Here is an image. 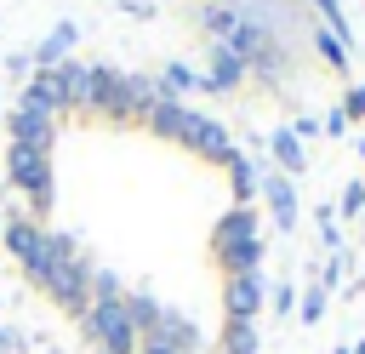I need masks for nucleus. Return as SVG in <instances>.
<instances>
[{
  "mask_svg": "<svg viewBox=\"0 0 365 354\" xmlns=\"http://www.w3.org/2000/svg\"><path fill=\"white\" fill-rule=\"evenodd\" d=\"M80 325H86V337L103 354H137V343H143V331L125 314V297H91V308L80 314Z\"/></svg>",
  "mask_w": 365,
  "mask_h": 354,
  "instance_id": "obj_1",
  "label": "nucleus"
},
{
  "mask_svg": "<svg viewBox=\"0 0 365 354\" xmlns=\"http://www.w3.org/2000/svg\"><path fill=\"white\" fill-rule=\"evenodd\" d=\"M46 291H51V297H57V308H68V314H86V308H91V268L80 263V251L51 263Z\"/></svg>",
  "mask_w": 365,
  "mask_h": 354,
  "instance_id": "obj_2",
  "label": "nucleus"
},
{
  "mask_svg": "<svg viewBox=\"0 0 365 354\" xmlns=\"http://www.w3.org/2000/svg\"><path fill=\"white\" fill-rule=\"evenodd\" d=\"M6 177H11L34 206H51V154H34V148H17V143H11Z\"/></svg>",
  "mask_w": 365,
  "mask_h": 354,
  "instance_id": "obj_3",
  "label": "nucleus"
},
{
  "mask_svg": "<svg viewBox=\"0 0 365 354\" xmlns=\"http://www.w3.org/2000/svg\"><path fill=\"white\" fill-rule=\"evenodd\" d=\"M6 131H11V143H17V148L46 154V148H51V137H57V114H51V108H34V103H23V97H17V108L6 114Z\"/></svg>",
  "mask_w": 365,
  "mask_h": 354,
  "instance_id": "obj_4",
  "label": "nucleus"
},
{
  "mask_svg": "<svg viewBox=\"0 0 365 354\" xmlns=\"http://www.w3.org/2000/svg\"><path fill=\"white\" fill-rule=\"evenodd\" d=\"M182 143H188L200 160H211V166H228V160H234V137H228V126H222V120L194 114V120H188V131H182Z\"/></svg>",
  "mask_w": 365,
  "mask_h": 354,
  "instance_id": "obj_5",
  "label": "nucleus"
},
{
  "mask_svg": "<svg viewBox=\"0 0 365 354\" xmlns=\"http://www.w3.org/2000/svg\"><path fill=\"white\" fill-rule=\"evenodd\" d=\"M222 308H228V325H251V314H262V274H228Z\"/></svg>",
  "mask_w": 365,
  "mask_h": 354,
  "instance_id": "obj_6",
  "label": "nucleus"
},
{
  "mask_svg": "<svg viewBox=\"0 0 365 354\" xmlns=\"http://www.w3.org/2000/svg\"><path fill=\"white\" fill-rule=\"evenodd\" d=\"M240 80H245V63H240L228 46L211 40V46H205V74H200V86H205V91H234Z\"/></svg>",
  "mask_w": 365,
  "mask_h": 354,
  "instance_id": "obj_7",
  "label": "nucleus"
},
{
  "mask_svg": "<svg viewBox=\"0 0 365 354\" xmlns=\"http://www.w3.org/2000/svg\"><path fill=\"white\" fill-rule=\"evenodd\" d=\"M257 240V211L251 206H234L217 228H211V251H234V246H251Z\"/></svg>",
  "mask_w": 365,
  "mask_h": 354,
  "instance_id": "obj_8",
  "label": "nucleus"
},
{
  "mask_svg": "<svg viewBox=\"0 0 365 354\" xmlns=\"http://www.w3.org/2000/svg\"><path fill=\"white\" fill-rule=\"evenodd\" d=\"M51 74V97H57V108H86V63H57V69H46Z\"/></svg>",
  "mask_w": 365,
  "mask_h": 354,
  "instance_id": "obj_9",
  "label": "nucleus"
},
{
  "mask_svg": "<svg viewBox=\"0 0 365 354\" xmlns=\"http://www.w3.org/2000/svg\"><path fill=\"white\" fill-rule=\"evenodd\" d=\"M262 194H268V206H274V228H297V188H291V177L285 171H262Z\"/></svg>",
  "mask_w": 365,
  "mask_h": 354,
  "instance_id": "obj_10",
  "label": "nucleus"
},
{
  "mask_svg": "<svg viewBox=\"0 0 365 354\" xmlns=\"http://www.w3.org/2000/svg\"><path fill=\"white\" fill-rule=\"evenodd\" d=\"M148 337H160L165 348H177V354H194L200 348V331H194V320H182L177 308H160V320H154V331Z\"/></svg>",
  "mask_w": 365,
  "mask_h": 354,
  "instance_id": "obj_11",
  "label": "nucleus"
},
{
  "mask_svg": "<svg viewBox=\"0 0 365 354\" xmlns=\"http://www.w3.org/2000/svg\"><path fill=\"white\" fill-rule=\"evenodd\" d=\"M74 40H80V29H74V23H57V29L34 46V63H40V69H57V63L74 51Z\"/></svg>",
  "mask_w": 365,
  "mask_h": 354,
  "instance_id": "obj_12",
  "label": "nucleus"
},
{
  "mask_svg": "<svg viewBox=\"0 0 365 354\" xmlns=\"http://www.w3.org/2000/svg\"><path fill=\"white\" fill-rule=\"evenodd\" d=\"M200 86V74L188 69V63H165L160 74H154V91H160V103H177L182 91H194Z\"/></svg>",
  "mask_w": 365,
  "mask_h": 354,
  "instance_id": "obj_13",
  "label": "nucleus"
},
{
  "mask_svg": "<svg viewBox=\"0 0 365 354\" xmlns=\"http://www.w3.org/2000/svg\"><path fill=\"white\" fill-rule=\"evenodd\" d=\"M188 120H194V114H188L182 103H154V108H148V131H154V137H177V143H182Z\"/></svg>",
  "mask_w": 365,
  "mask_h": 354,
  "instance_id": "obj_14",
  "label": "nucleus"
},
{
  "mask_svg": "<svg viewBox=\"0 0 365 354\" xmlns=\"http://www.w3.org/2000/svg\"><path fill=\"white\" fill-rule=\"evenodd\" d=\"M217 263H222V274H262V240L234 246V251H217Z\"/></svg>",
  "mask_w": 365,
  "mask_h": 354,
  "instance_id": "obj_15",
  "label": "nucleus"
},
{
  "mask_svg": "<svg viewBox=\"0 0 365 354\" xmlns=\"http://www.w3.org/2000/svg\"><path fill=\"white\" fill-rule=\"evenodd\" d=\"M268 148H274V160H279V171H285V177H297V171H302V143H297V131H291V126H285V131H274V137H268Z\"/></svg>",
  "mask_w": 365,
  "mask_h": 354,
  "instance_id": "obj_16",
  "label": "nucleus"
},
{
  "mask_svg": "<svg viewBox=\"0 0 365 354\" xmlns=\"http://www.w3.org/2000/svg\"><path fill=\"white\" fill-rule=\"evenodd\" d=\"M228 183H234V200L245 206V200H251V194L262 188V171H257V166H251L245 154H234V160H228Z\"/></svg>",
  "mask_w": 365,
  "mask_h": 354,
  "instance_id": "obj_17",
  "label": "nucleus"
},
{
  "mask_svg": "<svg viewBox=\"0 0 365 354\" xmlns=\"http://www.w3.org/2000/svg\"><path fill=\"white\" fill-rule=\"evenodd\" d=\"M125 314H131V325L148 337V331H154V320H160V303H154L148 291H131V297H125Z\"/></svg>",
  "mask_w": 365,
  "mask_h": 354,
  "instance_id": "obj_18",
  "label": "nucleus"
},
{
  "mask_svg": "<svg viewBox=\"0 0 365 354\" xmlns=\"http://www.w3.org/2000/svg\"><path fill=\"white\" fill-rule=\"evenodd\" d=\"M257 348H262L257 325H228L222 331V354H257Z\"/></svg>",
  "mask_w": 365,
  "mask_h": 354,
  "instance_id": "obj_19",
  "label": "nucleus"
},
{
  "mask_svg": "<svg viewBox=\"0 0 365 354\" xmlns=\"http://www.w3.org/2000/svg\"><path fill=\"white\" fill-rule=\"evenodd\" d=\"M314 46H319V57H325V63H336V69H348V46H342V40L331 34V29H319V34H314Z\"/></svg>",
  "mask_w": 365,
  "mask_h": 354,
  "instance_id": "obj_20",
  "label": "nucleus"
},
{
  "mask_svg": "<svg viewBox=\"0 0 365 354\" xmlns=\"http://www.w3.org/2000/svg\"><path fill=\"white\" fill-rule=\"evenodd\" d=\"M314 6H319V17H325V29H331V34H336V40L348 46V17H342V6H336V0H314Z\"/></svg>",
  "mask_w": 365,
  "mask_h": 354,
  "instance_id": "obj_21",
  "label": "nucleus"
},
{
  "mask_svg": "<svg viewBox=\"0 0 365 354\" xmlns=\"http://www.w3.org/2000/svg\"><path fill=\"white\" fill-rule=\"evenodd\" d=\"M319 314H325V285H308L302 291V325H314Z\"/></svg>",
  "mask_w": 365,
  "mask_h": 354,
  "instance_id": "obj_22",
  "label": "nucleus"
},
{
  "mask_svg": "<svg viewBox=\"0 0 365 354\" xmlns=\"http://www.w3.org/2000/svg\"><path fill=\"white\" fill-rule=\"evenodd\" d=\"M359 206H365V183H348L342 188V211H359Z\"/></svg>",
  "mask_w": 365,
  "mask_h": 354,
  "instance_id": "obj_23",
  "label": "nucleus"
},
{
  "mask_svg": "<svg viewBox=\"0 0 365 354\" xmlns=\"http://www.w3.org/2000/svg\"><path fill=\"white\" fill-rule=\"evenodd\" d=\"M342 114H348V120H359V114H365V86H354V91H348V103H342Z\"/></svg>",
  "mask_w": 365,
  "mask_h": 354,
  "instance_id": "obj_24",
  "label": "nucleus"
},
{
  "mask_svg": "<svg viewBox=\"0 0 365 354\" xmlns=\"http://www.w3.org/2000/svg\"><path fill=\"white\" fill-rule=\"evenodd\" d=\"M291 303H297V291L291 285H274V314H291Z\"/></svg>",
  "mask_w": 365,
  "mask_h": 354,
  "instance_id": "obj_25",
  "label": "nucleus"
},
{
  "mask_svg": "<svg viewBox=\"0 0 365 354\" xmlns=\"http://www.w3.org/2000/svg\"><path fill=\"white\" fill-rule=\"evenodd\" d=\"M342 131H348V114H342V108H336V114H331V120H325V137H342Z\"/></svg>",
  "mask_w": 365,
  "mask_h": 354,
  "instance_id": "obj_26",
  "label": "nucleus"
},
{
  "mask_svg": "<svg viewBox=\"0 0 365 354\" xmlns=\"http://www.w3.org/2000/svg\"><path fill=\"white\" fill-rule=\"evenodd\" d=\"M137 354H177V348H165L160 337H143V343H137Z\"/></svg>",
  "mask_w": 365,
  "mask_h": 354,
  "instance_id": "obj_27",
  "label": "nucleus"
},
{
  "mask_svg": "<svg viewBox=\"0 0 365 354\" xmlns=\"http://www.w3.org/2000/svg\"><path fill=\"white\" fill-rule=\"evenodd\" d=\"M11 343H17V337H11V331H6V325H0V354H6V348H11Z\"/></svg>",
  "mask_w": 365,
  "mask_h": 354,
  "instance_id": "obj_28",
  "label": "nucleus"
},
{
  "mask_svg": "<svg viewBox=\"0 0 365 354\" xmlns=\"http://www.w3.org/2000/svg\"><path fill=\"white\" fill-rule=\"evenodd\" d=\"M359 160H365V143H359Z\"/></svg>",
  "mask_w": 365,
  "mask_h": 354,
  "instance_id": "obj_29",
  "label": "nucleus"
},
{
  "mask_svg": "<svg viewBox=\"0 0 365 354\" xmlns=\"http://www.w3.org/2000/svg\"><path fill=\"white\" fill-rule=\"evenodd\" d=\"M0 223H6V217H0Z\"/></svg>",
  "mask_w": 365,
  "mask_h": 354,
  "instance_id": "obj_30",
  "label": "nucleus"
}]
</instances>
